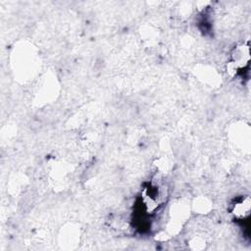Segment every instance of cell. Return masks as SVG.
Instances as JSON below:
<instances>
[{
    "instance_id": "6da1fadb",
    "label": "cell",
    "mask_w": 251,
    "mask_h": 251,
    "mask_svg": "<svg viewBox=\"0 0 251 251\" xmlns=\"http://www.w3.org/2000/svg\"><path fill=\"white\" fill-rule=\"evenodd\" d=\"M250 212V198L249 196H242L232 207V213L237 219H244Z\"/></svg>"
}]
</instances>
